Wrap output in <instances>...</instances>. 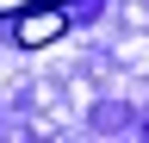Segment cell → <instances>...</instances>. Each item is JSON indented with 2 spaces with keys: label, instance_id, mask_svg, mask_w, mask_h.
<instances>
[{
  "label": "cell",
  "instance_id": "cell-1",
  "mask_svg": "<svg viewBox=\"0 0 149 143\" xmlns=\"http://www.w3.org/2000/svg\"><path fill=\"white\" fill-rule=\"evenodd\" d=\"M68 31V0H56V6H31V13H19L13 19V38H19V50H44V44H56Z\"/></svg>",
  "mask_w": 149,
  "mask_h": 143
},
{
  "label": "cell",
  "instance_id": "cell-2",
  "mask_svg": "<svg viewBox=\"0 0 149 143\" xmlns=\"http://www.w3.org/2000/svg\"><path fill=\"white\" fill-rule=\"evenodd\" d=\"M31 6H56V0H0V13H31Z\"/></svg>",
  "mask_w": 149,
  "mask_h": 143
}]
</instances>
